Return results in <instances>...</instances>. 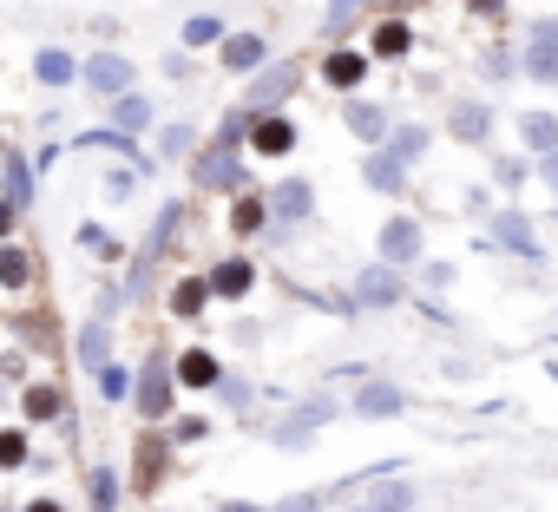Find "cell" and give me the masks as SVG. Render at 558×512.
I'll list each match as a JSON object with an SVG mask.
<instances>
[{
  "mask_svg": "<svg viewBox=\"0 0 558 512\" xmlns=\"http://www.w3.org/2000/svg\"><path fill=\"white\" fill-rule=\"evenodd\" d=\"M269 223H310V210H316V191H310V178H283L269 197Z\"/></svg>",
  "mask_w": 558,
  "mask_h": 512,
  "instance_id": "cell-11",
  "label": "cell"
},
{
  "mask_svg": "<svg viewBox=\"0 0 558 512\" xmlns=\"http://www.w3.org/2000/svg\"><path fill=\"white\" fill-rule=\"evenodd\" d=\"M60 414H66V394L53 381H34L27 388V420H60Z\"/></svg>",
  "mask_w": 558,
  "mask_h": 512,
  "instance_id": "cell-32",
  "label": "cell"
},
{
  "mask_svg": "<svg viewBox=\"0 0 558 512\" xmlns=\"http://www.w3.org/2000/svg\"><path fill=\"white\" fill-rule=\"evenodd\" d=\"M250 151H263V158H290V151H296L290 112H263V119H250Z\"/></svg>",
  "mask_w": 558,
  "mask_h": 512,
  "instance_id": "cell-14",
  "label": "cell"
},
{
  "mask_svg": "<svg viewBox=\"0 0 558 512\" xmlns=\"http://www.w3.org/2000/svg\"><path fill=\"white\" fill-rule=\"evenodd\" d=\"M204 303H210V283H204V277H184V283L171 290V316H197Z\"/></svg>",
  "mask_w": 558,
  "mask_h": 512,
  "instance_id": "cell-34",
  "label": "cell"
},
{
  "mask_svg": "<svg viewBox=\"0 0 558 512\" xmlns=\"http://www.w3.org/2000/svg\"><path fill=\"white\" fill-rule=\"evenodd\" d=\"M466 14H480V21H499V14H506V0H466Z\"/></svg>",
  "mask_w": 558,
  "mask_h": 512,
  "instance_id": "cell-45",
  "label": "cell"
},
{
  "mask_svg": "<svg viewBox=\"0 0 558 512\" xmlns=\"http://www.w3.org/2000/svg\"><path fill=\"white\" fill-rule=\"evenodd\" d=\"M414 505H421V486L408 473H388V479L362 486V505L355 512H414Z\"/></svg>",
  "mask_w": 558,
  "mask_h": 512,
  "instance_id": "cell-9",
  "label": "cell"
},
{
  "mask_svg": "<svg viewBox=\"0 0 558 512\" xmlns=\"http://www.w3.org/2000/svg\"><path fill=\"white\" fill-rule=\"evenodd\" d=\"M447 132H453L460 145H486V138H493V106L460 99V106H453V119H447Z\"/></svg>",
  "mask_w": 558,
  "mask_h": 512,
  "instance_id": "cell-21",
  "label": "cell"
},
{
  "mask_svg": "<svg viewBox=\"0 0 558 512\" xmlns=\"http://www.w3.org/2000/svg\"><path fill=\"white\" fill-rule=\"evenodd\" d=\"M401 296H408V277L388 270V264H368V270L355 277V303H362V309H395Z\"/></svg>",
  "mask_w": 558,
  "mask_h": 512,
  "instance_id": "cell-8",
  "label": "cell"
},
{
  "mask_svg": "<svg viewBox=\"0 0 558 512\" xmlns=\"http://www.w3.org/2000/svg\"><path fill=\"white\" fill-rule=\"evenodd\" d=\"M27 427H0V473H14V466H27Z\"/></svg>",
  "mask_w": 558,
  "mask_h": 512,
  "instance_id": "cell-36",
  "label": "cell"
},
{
  "mask_svg": "<svg viewBox=\"0 0 558 512\" xmlns=\"http://www.w3.org/2000/svg\"><path fill=\"white\" fill-rule=\"evenodd\" d=\"M323 505H329V492H296L283 505H269V512H323Z\"/></svg>",
  "mask_w": 558,
  "mask_h": 512,
  "instance_id": "cell-41",
  "label": "cell"
},
{
  "mask_svg": "<svg viewBox=\"0 0 558 512\" xmlns=\"http://www.w3.org/2000/svg\"><path fill=\"white\" fill-rule=\"evenodd\" d=\"M80 243H86V249H106V256H112V249H119V243H112V236H106V230H99V223H86V230H80Z\"/></svg>",
  "mask_w": 558,
  "mask_h": 512,
  "instance_id": "cell-44",
  "label": "cell"
},
{
  "mask_svg": "<svg viewBox=\"0 0 558 512\" xmlns=\"http://www.w3.org/2000/svg\"><path fill=\"white\" fill-rule=\"evenodd\" d=\"M86 505H93V512H119V505H125V479H119L112 466H93V473H86Z\"/></svg>",
  "mask_w": 558,
  "mask_h": 512,
  "instance_id": "cell-26",
  "label": "cell"
},
{
  "mask_svg": "<svg viewBox=\"0 0 558 512\" xmlns=\"http://www.w3.org/2000/svg\"><path fill=\"white\" fill-rule=\"evenodd\" d=\"M362 184H368V191H381V197H401V191H408V164H401L395 151H368Z\"/></svg>",
  "mask_w": 558,
  "mask_h": 512,
  "instance_id": "cell-22",
  "label": "cell"
},
{
  "mask_svg": "<svg viewBox=\"0 0 558 512\" xmlns=\"http://www.w3.org/2000/svg\"><path fill=\"white\" fill-rule=\"evenodd\" d=\"M493 178H499V191H519V184L532 178V158H499V164H493Z\"/></svg>",
  "mask_w": 558,
  "mask_h": 512,
  "instance_id": "cell-38",
  "label": "cell"
},
{
  "mask_svg": "<svg viewBox=\"0 0 558 512\" xmlns=\"http://www.w3.org/2000/svg\"><path fill=\"white\" fill-rule=\"evenodd\" d=\"M375 249H381L375 264H388V270H408V264H421V249H427V230H421L414 217H388Z\"/></svg>",
  "mask_w": 558,
  "mask_h": 512,
  "instance_id": "cell-5",
  "label": "cell"
},
{
  "mask_svg": "<svg viewBox=\"0 0 558 512\" xmlns=\"http://www.w3.org/2000/svg\"><path fill=\"white\" fill-rule=\"evenodd\" d=\"M0 197H8L14 210H27V204H34V164H27L14 145H0Z\"/></svg>",
  "mask_w": 558,
  "mask_h": 512,
  "instance_id": "cell-17",
  "label": "cell"
},
{
  "mask_svg": "<svg viewBox=\"0 0 558 512\" xmlns=\"http://www.w3.org/2000/svg\"><path fill=\"white\" fill-rule=\"evenodd\" d=\"M80 80L112 106V99H125V93H138V66L125 60V53H112V47H99L93 60H80Z\"/></svg>",
  "mask_w": 558,
  "mask_h": 512,
  "instance_id": "cell-3",
  "label": "cell"
},
{
  "mask_svg": "<svg viewBox=\"0 0 558 512\" xmlns=\"http://www.w3.org/2000/svg\"><path fill=\"white\" fill-rule=\"evenodd\" d=\"M34 80L60 93V86H73V80H80V60H73L66 47H40V53H34Z\"/></svg>",
  "mask_w": 558,
  "mask_h": 512,
  "instance_id": "cell-23",
  "label": "cell"
},
{
  "mask_svg": "<svg viewBox=\"0 0 558 512\" xmlns=\"http://www.w3.org/2000/svg\"><path fill=\"white\" fill-rule=\"evenodd\" d=\"M204 283H210V296L236 303V296H250V290H256V264H250V256H223V264H210V270H204Z\"/></svg>",
  "mask_w": 558,
  "mask_h": 512,
  "instance_id": "cell-16",
  "label": "cell"
},
{
  "mask_svg": "<svg viewBox=\"0 0 558 512\" xmlns=\"http://www.w3.org/2000/svg\"><path fill=\"white\" fill-rule=\"evenodd\" d=\"M132 178H138V171H112V178H106V204H125V197H132Z\"/></svg>",
  "mask_w": 558,
  "mask_h": 512,
  "instance_id": "cell-43",
  "label": "cell"
},
{
  "mask_svg": "<svg viewBox=\"0 0 558 512\" xmlns=\"http://www.w3.org/2000/svg\"><path fill=\"white\" fill-rule=\"evenodd\" d=\"M296 80H303L296 66H269V73H256V80H250V106H243V112H250V119L283 112V99L296 93Z\"/></svg>",
  "mask_w": 558,
  "mask_h": 512,
  "instance_id": "cell-7",
  "label": "cell"
},
{
  "mask_svg": "<svg viewBox=\"0 0 558 512\" xmlns=\"http://www.w3.org/2000/svg\"><path fill=\"white\" fill-rule=\"evenodd\" d=\"M93 381H99V401H132V381H138V375H132V368H119V362H106Z\"/></svg>",
  "mask_w": 558,
  "mask_h": 512,
  "instance_id": "cell-35",
  "label": "cell"
},
{
  "mask_svg": "<svg viewBox=\"0 0 558 512\" xmlns=\"http://www.w3.org/2000/svg\"><path fill=\"white\" fill-rule=\"evenodd\" d=\"M355 414L362 420H395V414H408V388L401 381H362L355 388Z\"/></svg>",
  "mask_w": 558,
  "mask_h": 512,
  "instance_id": "cell-15",
  "label": "cell"
},
{
  "mask_svg": "<svg viewBox=\"0 0 558 512\" xmlns=\"http://www.w3.org/2000/svg\"><path fill=\"white\" fill-rule=\"evenodd\" d=\"M421 283H427V290H453L460 270H453V264H421Z\"/></svg>",
  "mask_w": 558,
  "mask_h": 512,
  "instance_id": "cell-40",
  "label": "cell"
},
{
  "mask_svg": "<svg viewBox=\"0 0 558 512\" xmlns=\"http://www.w3.org/2000/svg\"><path fill=\"white\" fill-rule=\"evenodd\" d=\"M171 394H178V375H171V362L151 349V355H145V368H138V381H132V407L158 427V420L171 414Z\"/></svg>",
  "mask_w": 558,
  "mask_h": 512,
  "instance_id": "cell-2",
  "label": "cell"
},
{
  "mask_svg": "<svg viewBox=\"0 0 558 512\" xmlns=\"http://www.w3.org/2000/svg\"><path fill=\"white\" fill-rule=\"evenodd\" d=\"M171 375H178V388H191V394H217V388H223V362H217L210 349H184V355L171 362Z\"/></svg>",
  "mask_w": 558,
  "mask_h": 512,
  "instance_id": "cell-13",
  "label": "cell"
},
{
  "mask_svg": "<svg viewBox=\"0 0 558 512\" xmlns=\"http://www.w3.org/2000/svg\"><path fill=\"white\" fill-rule=\"evenodd\" d=\"M342 125H349L368 151H381V145H388V132H395L388 106H375V99H349V106H342Z\"/></svg>",
  "mask_w": 558,
  "mask_h": 512,
  "instance_id": "cell-12",
  "label": "cell"
},
{
  "mask_svg": "<svg viewBox=\"0 0 558 512\" xmlns=\"http://www.w3.org/2000/svg\"><path fill=\"white\" fill-rule=\"evenodd\" d=\"M21 512H66V505H60V499H53V492H40V499H27V505H21Z\"/></svg>",
  "mask_w": 558,
  "mask_h": 512,
  "instance_id": "cell-47",
  "label": "cell"
},
{
  "mask_svg": "<svg viewBox=\"0 0 558 512\" xmlns=\"http://www.w3.org/2000/svg\"><path fill=\"white\" fill-rule=\"evenodd\" d=\"M73 349H80V368H86V375H99V368L112 362V329L93 316V322H80V342H73Z\"/></svg>",
  "mask_w": 558,
  "mask_h": 512,
  "instance_id": "cell-24",
  "label": "cell"
},
{
  "mask_svg": "<svg viewBox=\"0 0 558 512\" xmlns=\"http://www.w3.org/2000/svg\"><path fill=\"white\" fill-rule=\"evenodd\" d=\"M336 420V401L329 394H310V401H296L283 420H276V434H269V447L276 453H303V447H316V434Z\"/></svg>",
  "mask_w": 558,
  "mask_h": 512,
  "instance_id": "cell-1",
  "label": "cell"
},
{
  "mask_svg": "<svg viewBox=\"0 0 558 512\" xmlns=\"http://www.w3.org/2000/svg\"><path fill=\"white\" fill-rule=\"evenodd\" d=\"M538 178H545V184L558 191V151H551V158H538Z\"/></svg>",
  "mask_w": 558,
  "mask_h": 512,
  "instance_id": "cell-49",
  "label": "cell"
},
{
  "mask_svg": "<svg viewBox=\"0 0 558 512\" xmlns=\"http://www.w3.org/2000/svg\"><path fill=\"white\" fill-rule=\"evenodd\" d=\"M493 243H499V249H512V256H525V264H545L538 230H532V217H525V210H499V217H493Z\"/></svg>",
  "mask_w": 558,
  "mask_h": 512,
  "instance_id": "cell-10",
  "label": "cell"
},
{
  "mask_svg": "<svg viewBox=\"0 0 558 512\" xmlns=\"http://www.w3.org/2000/svg\"><path fill=\"white\" fill-rule=\"evenodd\" d=\"M217 401H223V407H250V401H256V388H250V381H236V375H223Z\"/></svg>",
  "mask_w": 558,
  "mask_h": 512,
  "instance_id": "cell-39",
  "label": "cell"
},
{
  "mask_svg": "<svg viewBox=\"0 0 558 512\" xmlns=\"http://www.w3.org/2000/svg\"><path fill=\"white\" fill-rule=\"evenodd\" d=\"M414 47V27L408 21H381L375 34H368V60H401Z\"/></svg>",
  "mask_w": 558,
  "mask_h": 512,
  "instance_id": "cell-27",
  "label": "cell"
},
{
  "mask_svg": "<svg viewBox=\"0 0 558 512\" xmlns=\"http://www.w3.org/2000/svg\"><path fill=\"white\" fill-rule=\"evenodd\" d=\"M27 283H34V256L0 243V290H27Z\"/></svg>",
  "mask_w": 558,
  "mask_h": 512,
  "instance_id": "cell-29",
  "label": "cell"
},
{
  "mask_svg": "<svg viewBox=\"0 0 558 512\" xmlns=\"http://www.w3.org/2000/svg\"><path fill=\"white\" fill-rule=\"evenodd\" d=\"M349 8H355V0H349Z\"/></svg>",
  "mask_w": 558,
  "mask_h": 512,
  "instance_id": "cell-50",
  "label": "cell"
},
{
  "mask_svg": "<svg viewBox=\"0 0 558 512\" xmlns=\"http://www.w3.org/2000/svg\"><path fill=\"white\" fill-rule=\"evenodd\" d=\"M191 178H197L204 191H236V197L250 191V171H243V158H236V151H217V145H204V151H197Z\"/></svg>",
  "mask_w": 558,
  "mask_h": 512,
  "instance_id": "cell-6",
  "label": "cell"
},
{
  "mask_svg": "<svg viewBox=\"0 0 558 512\" xmlns=\"http://www.w3.org/2000/svg\"><path fill=\"white\" fill-rule=\"evenodd\" d=\"M427 145H434V138H427V125H395L381 151H395L401 164H414V158H427Z\"/></svg>",
  "mask_w": 558,
  "mask_h": 512,
  "instance_id": "cell-30",
  "label": "cell"
},
{
  "mask_svg": "<svg viewBox=\"0 0 558 512\" xmlns=\"http://www.w3.org/2000/svg\"><path fill=\"white\" fill-rule=\"evenodd\" d=\"M223 66L256 80V73L269 66V40H263V34H230V40H223Z\"/></svg>",
  "mask_w": 558,
  "mask_h": 512,
  "instance_id": "cell-19",
  "label": "cell"
},
{
  "mask_svg": "<svg viewBox=\"0 0 558 512\" xmlns=\"http://www.w3.org/2000/svg\"><path fill=\"white\" fill-rule=\"evenodd\" d=\"M80 145H86V151H112V158H132V171H151V164L138 158V145H132L125 132H112V125H93V132H80Z\"/></svg>",
  "mask_w": 558,
  "mask_h": 512,
  "instance_id": "cell-28",
  "label": "cell"
},
{
  "mask_svg": "<svg viewBox=\"0 0 558 512\" xmlns=\"http://www.w3.org/2000/svg\"><path fill=\"white\" fill-rule=\"evenodd\" d=\"M210 512H263V505H250V499H217Z\"/></svg>",
  "mask_w": 558,
  "mask_h": 512,
  "instance_id": "cell-48",
  "label": "cell"
},
{
  "mask_svg": "<svg viewBox=\"0 0 558 512\" xmlns=\"http://www.w3.org/2000/svg\"><path fill=\"white\" fill-rule=\"evenodd\" d=\"M191 145H197V125H165V132H158V151H165V158H184Z\"/></svg>",
  "mask_w": 558,
  "mask_h": 512,
  "instance_id": "cell-37",
  "label": "cell"
},
{
  "mask_svg": "<svg viewBox=\"0 0 558 512\" xmlns=\"http://www.w3.org/2000/svg\"><path fill=\"white\" fill-rule=\"evenodd\" d=\"M519 73L538 80V86H558V21H532L525 27V53H519Z\"/></svg>",
  "mask_w": 558,
  "mask_h": 512,
  "instance_id": "cell-4",
  "label": "cell"
},
{
  "mask_svg": "<svg viewBox=\"0 0 558 512\" xmlns=\"http://www.w3.org/2000/svg\"><path fill=\"white\" fill-rule=\"evenodd\" d=\"M263 223H269V204H263L256 191H243V197H236V210H230V230H236V236H256Z\"/></svg>",
  "mask_w": 558,
  "mask_h": 512,
  "instance_id": "cell-31",
  "label": "cell"
},
{
  "mask_svg": "<svg viewBox=\"0 0 558 512\" xmlns=\"http://www.w3.org/2000/svg\"><path fill=\"white\" fill-rule=\"evenodd\" d=\"M14 217H21V210H14L8 197H0V243H8V236H14Z\"/></svg>",
  "mask_w": 558,
  "mask_h": 512,
  "instance_id": "cell-46",
  "label": "cell"
},
{
  "mask_svg": "<svg viewBox=\"0 0 558 512\" xmlns=\"http://www.w3.org/2000/svg\"><path fill=\"white\" fill-rule=\"evenodd\" d=\"M223 40H230V27L217 14H191L184 21V47H223Z\"/></svg>",
  "mask_w": 558,
  "mask_h": 512,
  "instance_id": "cell-33",
  "label": "cell"
},
{
  "mask_svg": "<svg viewBox=\"0 0 558 512\" xmlns=\"http://www.w3.org/2000/svg\"><path fill=\"white\" fill-rule=\"evenodd\" d=\"M368 66H375V60H368V47H336V53L323 60V80H329L336 93H355V86L368 80Z\"/></svg>",
  "mask_w": 558,
  "mask_h": 512,
  "instance_id": "cell-18",
  "label": "cell"
},
{
  "mask_svg": "<svg viewBox=\"0 0 558 512\" xmlns=\"http://www.w3.org/2000/svg\"><path fill=\"white\" fill-rule=\"evenodd\" d=\"M151 119H158V106H151L145 93H125V99H112V106H106V125H112V132H125V138H138Z\"/></svg>",
  "mask_w": 558,
  "mask_h": 512,
  "instance_id": "cell-20",
  "label": "cell"
},
{
  "mask_svg": "<svg viewBox=\"0 0 558 512\" xmlns=\"http://www.w3.org/2000/svg\"><path fill=\"white\" fill-rule=\"evenodd\" d=\"M519 145H525V158H551L558 151V119L551 112H525L519 119Z\"/></svg>",
  "mask_w": 558,
  "mask_h": 512,
  "instance_id": "cell-25",
  "label": "cell"
},
{
  "mask_svg": "<svg viewBox=\"0 0 558 512\" xmlns=\"http://www.w3.org/2000/svg\"><path fill=\"white\" fill-rule=\"evenodd\" d=\"M171 440H184V447H191V440H210V420H204V414H184Z\"/></svg>",
  "mask_w": 558,
  "mask_h": 512,
  "instance_id": "cell-42",
  "label": "cell"
}]
</instances>
